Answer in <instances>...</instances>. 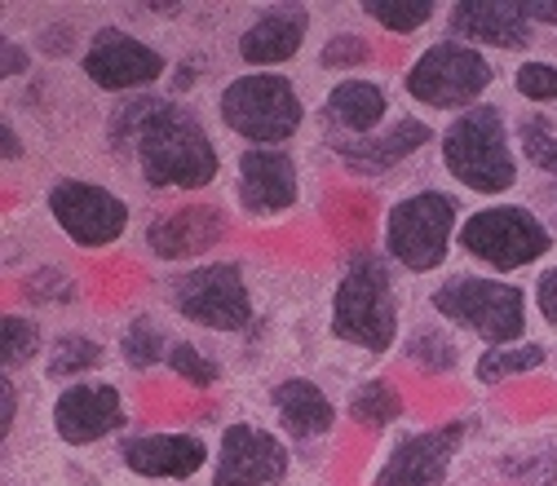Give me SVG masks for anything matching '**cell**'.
Here are the masks:
<instances>
[{"label": "cell", "instance_id": "cell-1", "mask_svg": "<svg viewBox=\"0 0 557 486\" xmlns=\"http://www.w3.org/2000/svg\"><path fill=\"white\" fill-rule=\"evenodd\" d=\"M107 147L151 195H203L222 177V147L182 98H124L107 120Z\"/></svg>", "mask_w": 557, "mask_h": 486}, {"label": "cell", "instance_id": "cell-2", "mask_svg": "<svg viewBox=\"0 0 557 486\" xmlns=\"http://www.w3.org/2000/svg\"><path fill=\"white\" fill-rule=\"evenodd\" d=\"M327 332L336 345H350L359 354H389L403 336V306H398V274L385 252H350L336 274L327 301Z\"/></svg>", "mask_w": 557, "mask_h": 486}, {"label": "cell", "instance_id": "cell-3", "mask_svg": "<svg viewBox=\"0 0 557 486\" xmlns=\"http://www.w3.org/2000/svg\"><path fill=\"white\" fill-rule=\"evenodd\" d=\"M438 160L460 190L482 199H500L522 182V155L513 147L509 115L496 102H482L456 115L438 133Z\"/></svg>", "mask_w": 557, "mask_h": 486}, {"label": "cell", "instance_id": "cell-4", "mask_svg": "<svg viewBox=\"0 0 557 486\" xmlns=\"http://www.w3.org/2000/svg\"><path fill=\"white\" fill-rule=\"evenodd\" d=\"M434 319L447 327L478 336L482 345H513L527 340L531 327V297L518 279H500V274H473V270H451L430 292Z\"/></svg>", "mask_w": 557, "mask_h": 486}, {"label": "cell", "instance_id": "cell-5", "mask_svg": "<svg viewBox=\"0 0 557 486\" xmlns=\"http://www.w3.org/2000/svg\"><path fill=\"white\" fill-rule=\"evenodd\" d=\"M460 195L443 186H416L385 208L381 252L394 270L407 274H438L460 239Z\"/></svg>", "mask_w": 557, "mask_h": 486}, {"label": "cell", "instance_id": "cell-6", "mask_svg": "<svg viewBox=\"0 0 557 486\" xmlns=\"http://www.w3.org/2000/svg\"><path fill=\"white\" fill-rule=\"evenodd\" d=\"M218 120L244 147H288L310 111L288 72H239L218 89Z\"/></svg>", "mask_w": 557, "mask_h": 486}, {"label": "cell", "instance_id": "cell-7", "mask_svg": "<svg viewBox=\"0 0 557 486\" xmlns=\"http://www.w3.org/2000/svg\"><path fill=\"white\" fill-rule=\"evenodd\" d=\"M496 85V62L473 45H460L451 36L430 40L403 66V94L421 111L438 115H465L486 102V89Z\"/></svg>", "mask_w": 557, "mask_h": 486}, {"label": "cell", "instance_id": "cell-8", "mask_svg": "<svg viewBox=\"0 0 557 486\" xmlns=\"http://www.w3.org/2000/svg\"><path fill=\"white\" fill-rule=\"evenodd\" d=\"M169 310L213 336H239L257 323V301L244 279V265L235 261H195L164 279Z\"/></svg>", "mask_w": 557, "mask_h": 486}, {"label": "cell", "instance_id": "cell-9", "mask_svg": "<svg viewBox=\"0 0 557 486\" xmlns=\"http://www.w3.org/2000/svg\"><path fill=\"white\" fill-rule=\"evenodd\" d=\"M456 248L496 274H518L540 265L557 248V235L531 203H482L460 222Z\"/></svg>", "mask_w": 557, "mask_h": 486}, {"label": "cell", "instance_id": "cell-10", "mask_svg": "<svg viewBox=\"0 0 557 486\" xmlns=\"http://www.w3.org/2000/svg\"><path fill=\"white\" fill-rule=\"evenodd\" d=\"M45 213L66 244L85 252L115 248L133 226V203L94 177H53L45 190Z\"/></svg>", "mask_w": 557, "mask_h": 486}, {"label": "cell", "instance_id": "cell-11", "mask_svg": "<svg viewBox=\"0 0 557 486\" xmlns=\"http://www.w3.org/2000/svg\"><path fill=\"white\" fill-rule=\"evenodd\" d=\"M81 76L102 94L143 98L169 76V53L120 23H102L81 53Z\"/></svg>", "mask_w": 557, "mask_h": 486}, {"label": "cell", "instance_id": "cell-12", "mask_svg": "<svg viewBox=\"0 0 557 486\" xmlns=\"http://www.w3.org/2000/svg\"><path fill=\"white\" fill-rule=\"evenodd\" d=\"M293 451L274 429L252 421H231L213 447V477L208 486H284Z\"/></svg>", "mask_w": 557, "mask_h": 486}, {"label": "cell", "instance_id": "cell-13", "mask_svg": "<svg viewBox=\"0 0 557 486\" xmlns=\"http://www.w3.org/2000/svg\"><path fill=\"white\" fill-rule=\"evenodd\" d=\"M49 425L66 447H94L128 425V398L115 381H72L53 394Z\"/></svg>", "mask_w": 557, "mask_h": 486}, {"label": "cell", "instance_id": "cell-14", "mask_svg": "<svg viewBox=\"0 0 557 486\" xmlns=\"http://www.w3.org/2000/svg\"><path fill=\"white\" fill-rule=\"evenodd\" d=\"M301 203V164L288 147H244L235 160V208L252 222H274Z\"/></svg>", "mask_w": 557, "mask_h": 486}, {"label": "cell", "instance_id": "cell-15", "mask_svg": "<svg viewBox=\"0 0 557 486\" xmlns=\"http://www.w3.org/2000/svg\"><path fill=\"white\" fill-rule=\"evenodd\" d=\"M469 429H473L469 421H447L434 429L403 434L385 451L372 486H447V473H451Z\"/></svg>", "mask_w": 557, "mask_h": 486}, {"label": "cell", "instance_id": "cell-16", "mask_svg": "<svg viewBox=\"0 0 557 486\" xmlns=\"http://www.w3.org/2000/svg\"><path fill=\"white\" fill-rule=\"evenodd\" d=\"M231 235V213L218 199H186L173 208H156L143 244L156 261H195L213 252Z\"/></svg>", "mask_w": 557, "mask_h": 486}, {"label": "cell", "instance_id": "cell-17", "mask_svg": "<svg viewBox=\"0 0 557 486\" xmlns=\"http://www.w3.org/2000/svg\"><path fill=\"white\" fill-rule=\"evenodd\" d=\"M434 142H438V133L421 115H398V120H389L372 137H327L336 164L350 177H363V182L389 177L394 169H403L411 155H421Z\"/></svg>", "mask_w": 557, "mask_h": 486}, {"label": "cell", "instance_id": "cell-18", "mask_svg": "<svg viewBox=\"0 0 557 486\" xmlns=\"http://www.w3.org/2000/svg\"><path fill=\"white\" fill-rule=\"evenodd\" d=\"M314 27L310 5H261L235 36V58L244 72H284L288 62L301 58Z\"/></svg>", "mask_w": 557, "mask_h": 486}, {"label": "cell", "instance_id": "cell-19", "mask_svg": "<svg viewBox=\"0 0 557 486\" xmlns=\"http://www.w3.org/2000/svg\"><path fill=\"white\" fill-rule=\"evenodd\" d=\"M447 36L482 53H522L535 40V23L527 18L522 0H456L447 5Z\"/></svg>", "mask_w": 557, "mask_h": 486}, {"label": "cell", "instance_id": "cell-20", "mask_svg": "<svg viewBox=\"0 0 557 486\" xmlns=\"http://www.w3.org/2000/svg\"><path fill=\"white\" fill-rule=\"evenodd\" d=\"M120 464L147 482H190L203 464H213V447L199 434L156 429V434L120 438Z\"/></svg>", "mask_w": 557, "mask_h": 486}, {"label": "cell", "instance_id": "cell-21", "mask_svg": "<svg viewBox=\"0 0 557 486\" xmlns=\"http://www.w3.org/2000/svg\"><path fill=\"white\" fill-rule=\"evenodd\" d=\"M389 89L372 76H341L319 107V120L327 137H372L389 124Z\"/></svg>", "mask_w": 557, "mask_h": 486}, {"label": "cell", "instance_id": "cell-22", "mask_svg": "<svg viewBox=\"0 0 557 486\" xmlns=\"http://www.w3.org/2000/svg\"><path fill=\"white\" fill-rule=\"evenodd\" d=\"M270 407L274 421L293 443H319L336 429V402L327 398V389L310 376H284L270 385Z\"/></svg>", "mask_w": 557, "mask_h": 486}, {"label": "cell", "instance_id": "cell-23", "mask_svg": "<svg viewBox=\"0 0 557 486\" xmlns=\"http://www.w3.org/2000/svg\"><path fill=\"white\" fill-rule=\"evenodd\" d=\"M548 363V345L544 340H513V345H486L473 359V381L478 385H505L513 376H531Z\"/></svg>", "mask_w": 557, "mask_h": 486}, {"label": "cell", "instance_id": "cell-24", "mask_svg": "<svg viewBox=\"0 0 557 486\" xmlns=\"http://www.w3.org/2000/svg\"><path fill=\"white\" fill-rule=\"evenodd\" d=\"M169 350H173V336L164 332V319L143 310L133 314L124 327H120V359L133 367V372H151L160 363H169Z\"/></svg>", "mask_w": 557, "mask_h": 486}, {"label": "cell", "instance_id": "cell-25", "mask_svg": "<svg viewBox=\"0 0 557 486\" xmlns=\"http://www.w3.org/2000/svg\"><path fill=\"white\" fill-rule=\"evenodd\" d=\"M102 363H107V345L98 336H85V332H66V336L49 340V350H45V376L62 381V385L85 381Z\"/></svg>", "mask_w": 557, "mask_h": 486}, {"label": "cell", "instance_id": "cell-26", "mask_svg": "<svg viewBox=\"0 0 557 486\" xmlns=\"http://www.w3.org/2000/svg\"><path fill=\"white\" fill-rule=\"evenodd\" d=\"M345 415H350V421H355L359 429L381 434V429H389V425H398V421H403V394H398L385 376L359 381V385H355V394H350V402H345Z\"/></svg>", "mask_w": 557, "mask_h": 486}, {"label": "cell", "instance_id": "cell-27", "mask_svg": "<svg viewBox=\"0 0 557 486\" xmlns=\"http://www.w3.org/2000/svg\"><path fill=\"white\" fill-rule=\"evenodd\" d=\"M359 14L385 36H416L443 14V5L438 0H363Z\"/></svg>", "mask_w": 557, "mask_h": 486}, {"label": "cell", "instance_id": "cell-28", "mask_svg": "<svg viewBox=\"0 0 557 486\" xmlns=\"http://www.w3.org/2000/svg\"><path fill=\"white\" fill-rule=\"evenodd\" d=\"M40 350H49V345L40 340L36 319L23 314V310H5V319H0V367H5V376L36 363Z\"/></svg>", "mask_w": 557, "mask_h": 486}, {"label": "cell", "instance_id": "cell-29", "mask_svg": "<svg viewBox=\"0 0 557 486\" xmlns=\"http://www.w3.org/2000/svg\"><path fill=\"white\" fill-rule=\"evenodd\" d=\"M518 155L535 173H544V177L557 182V120H548L540 111H527L518 120Z\"/></svg>", "mask_w": 557, "mask_h": 486}, {"label": "cell", "instance_id": "cell-30", "mask_svg": "<svg viewBox=\"0 0 557 486\" xmlns=\"http://www.w3.org/2000/svg\"><path fill=\"white\" fill-rule=\"evenodd\" d=\"M513 94L527 107H557V62H548V58H522L513 66Z\"/></svg>", "mask_w": 557, "mask_h": 486}, {"label": "cell", "instance_id": "cell-31", "mask_svg": "<svg viewBox=\"0 0 557 486\" xmlns=\"http://www.w3.org/2000/svg\"><path fill=\"white\" fill-rule=\"evenodd\" d=\"M407 359L416 363V367H425V372H451L456 363H460V350H456V340L447 336V332H438V327H416L411 336H407Z\"/></svg>", "mask_w": 557, "mask_h": 486}, {"label": "cell", "instance_id": "cell-32", "mask_svg": "<svg viewBox=\"0 0 557 486\" xmlns=\"http://www.w3.org/2000/svg\"><path fill=\"white\" fill-rule=\"evenodd\" d=\"M177 381H186L190 389H213L222 381V363L218 359H208L195 340H173V350H169V363H164Z\"/></svg>", "mask_w": 557, "mask_h": 486}, {"label": "cell", "instance_id": "cell-33", "mask_svg": "<svg viewBox=\"0 0 557 486\" xmlns=\"http://www.w3.org/2000/svg\"><path fill=\"white\" fill-rule=\"evenodd\" d=\"M372 62V40L359 32H332L319 49V66L323 72H359Z\"/></svg>", "mask_w": 557, "mask_h": 486}, {"label": "cell", "instance_id": "cell-34", "mask_svg": "<svg viewBox=\"0 0 557 486\" xmlns=\"http://www.w3.org/2000/svg\"><path fill=\"white\" fill-rule=\"evenodd\" d=\"M531 310H535V319H540L548 332H557V261H553V265H544V270L535 274Z\"/></svg>", "mask_w": 557, "mask_h": 486}, {"label": "cell", "instance_id": "cell-35", "mask_svg": "<svg viewBox=\"0 0 557 486\" xmlns=\"http://www.w3.org/2000/svg\"><path fill=\"white\" fill-rule=\"evenodd\" d=\"M0 49H5V66H0V76H5V80L23 76L27 66H32V53H27L23 45H14V36H5V40H0Z\"/></svg>", "mask_w": 557, "mask_h": 486}, {"label": "cell", "instance_id": "cell-36", "mask_svg": "<svg viewBox=\"0 0 557 486\" xmlns=\"http://www.w3.org/2000/svg\"><path fill=\"white\" fill-rule=\"evenodd\" d=\"M522 10L535 27H557V0H522Z\"/></svg>", "mask_w": 557, "mask_h": 486}, {"label": "cell", "instance_id": "cell-37", "mask_svg": "<svg viewBox=\"0 0 557 486\" xmlns=\"http://www.w3.org/2000/svg\"><path fill=\"white\" fill-rule=\"evenodd\" d=\"M0 398H5V415H0V438H10V434H14V415H18V407H14V376L0 381Z\"/></svg>", "mask_w": 557, "mask_h": 486}, {"label": "cell", "instance_id": "cell-38", "mask_svg": "<svg viewBox=\"0 0 557 486\" xmlns=\"http://www.w3.org/2000/svg\"><path fill=\"white\" fill-rule=\"evenodd\" d=\"M0 137H5V164H14L23 155V142H18V133H14V120L0 124Z\"/></svg>", "mask_w": 557, "mask_h": 486}]
</instances>
